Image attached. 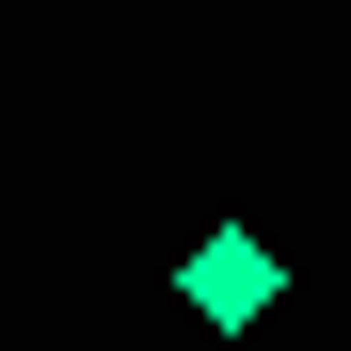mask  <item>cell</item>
<instances>
[{
    "label": "cell",
    "instance_id": "6da1fadb",
    "mask_svg": "<svg viewBox=\"0 0 351 351\" xmlns=\"http://www.w3.org/2000/svg\"><path fill=\"white\" fill-rule=\"evenodd\" d=\"M271 287H287V256L256 240V223H208V240L176 256V304H192L208 335H256V319H271Z\"/></svg>",
    "mask_w": 351,
    "mask_h": 351
}]
</instances>
